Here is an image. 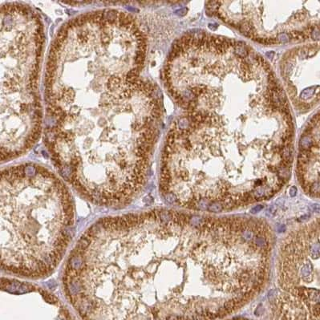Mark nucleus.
I'll return each instance as SVG.
<instances>
[{
  "label": "nucleus",
  "instance_id": "8",
  "mask_svg": "<svg viewBox=\"0 0 320 320\" xmlns=\"http://www.w3.org/2000/svg\"><path fill=\"white\" fill-rule=\"evenodd\" d=\"M224 308L227 310L228 313H231L233 310H234L237 308V306H236V303L234 302V301L231 299V300H229L226 302H225Z\"/></svg>",
  "mask_w": 320,
  "mask_h": 320
},
{
  "label": "nucleus",
  "instance_id": "1",
  "mask_svg": "<svg viewBox=\"0 0 320 320\" xmlns=\"http://www.w3.org/2000/svg\"><path fill=\"white\" fill-rule=\"evenodd\" d=\"M164 77L183 111L162 151L164 190L193 195L206 185L225 195L232 179L245 176L254 191L288 180L295 137L288 97L253 47L190 32L174 43Z\"/></svg>",
  "mask_w": 320,
  "mask_h": 320
},
{
  "label": "nucleus",
  "instance_id": "5",
  "mask_svg": "<svg viewBox=\"0 0 320 320\" xmlns=\"http://www.w3.org/2000/svg\"><path fill=\"white\" fill-rule=\"evenodd\" d=\"M209 11L267 45L320 39V1L209 2Z\"/></svg>",
  "mask_w": 320,
  "mask_h": 320
},
{
  "label": "nucleus",
  "instance_id": "10",
  "mask_svg": "<svg viewBox=\"0 0 320 320\" xmlns=\"http://www.w3.org/2000/svg\"><path fill=\"white\" fill-rule=\"evenodd\" d=\"M276 210H277V208L275 206H274V205H272V206L269 207V208L267 209L266 214L267 217L271 218V217H273L274 215H275V213H276Z\"/></svg>",
  "mask_w": 320,
  "mask_h": 320
},
{
  "label": "nucleus",
  "instance_id": "9",
  "mask_svg": "<svg viewBox=\"0 0 320 320\" xmlns=\"http://www.w3.org/2000/svg\"><path fill=\"white\" fill-rule=\"evenodd\" d=\"M310 272H311V266H310V264H306L302 267V275L305 280H306V278L308 277Z\"/></svg>",
  "mask_w": 320,
  "mask_h": 320
},
{
  "label": "nucleus",
  "instance_id": "7",
  "mask_svg": "<svg viewBox=\"0 0 320 320\" xmlns=\"http://www.w3.org/2000/svg\"><path fill=\"white\" fill-rule=\"evenodd\" d=\"M207 210H208V211L212 213H220L224 210V207H223L221 201H213L212 202L209 204Z\"/></svg>",
  "mask_w": 320,
  "mask_h": 320
},
{
  "label": "nucleus",
  "instance_id": "3",
  "mask_svg": "<svg viewBox=\"0 0 320 320\" xmlns=\"http://www.w3.org/2000/svg\"><path fill=\"white\" fill-rule=\"evenodd\" d=\"M0 200L2 270L25 279L50 276L73 237L69 188L46 168L23 164L2 172Z\"/></svg>",
  "mask_w": 320,
  "mask_h": 320
},
{
  "label": "nucleus",
  "instance_id": "6",
  "mask_svg": "<svg viewBox=\"0 0 320 320\" xmlns=\"http://www.w3.org/2000/svg\"><path fill=\"white\" fill-rule=\"evenodd\" d=\"M280 71L285 93L295 108L307 110L320 100V43L289 50Z\"/></svg>",
  "mask_w": 320,
  "mask_h": 320
},
{
  "label": "nucleus",
  "instance_id": "14",
  "mask_svg": "<svg viewBox=\"0 0 320 320\" xmlns=\"http://www.w3.org/2000/svg\"><path fill=\"white\" fill-rule=\"evenodd\" d=\"M285 230H286V228H285V226H283V225H279V226H278V231H279V233H282V232L284 231Z\"/></svg>",
  "mask_w": 320,
  "mask_h": 320
},
{
  "label": "nucleus",
  "instance_id": "12",
  "mask_svg": "<svg viewBox=\"0 0 320 320\" xmlns=\"http://www.w3.org/2000/svg\"><path fill=\"white\" fill-rule=\"evenodd\" d=\"M313 314L317 317H320V306H315L312 309Z\"/></svg>",
  "mask_w": 320,
  "mask_h": 320
},
{
  "label": "nucleus",
  "instance_id": "11",
  "mask_svg": "<svg viewBox=\"0 0 320 320\" xmlns=\"http://www.w3.org/2000/svg\"><path fill=\"white\" fill-rule=\"evenodd\" d=\"M262 209H263V206L261 205H256V206L253 207V208L251 209L250 212H251L252 214H256V213L260 212Z\"/></svg>",
  "mask_w": 320,
  "mask_h": 320
},
{
  "label": "nucleus",
  "instance_id": "2",
  "mask_svg": "<svg viewBox=\"0 0 320 320\" xmlns=\"http://www.w3.org/2000/svg\"><path fill=\"white\" fill-rule=\"evenodd\" d=\"M185 214L165 210L100 218L65 262L63 292L84 320H165L181 305L177 283Z\"/></svg>",
  "mask_w": 320,
  "mask_h": 320
},
{
  "label": "nucleus",
  "instance_id": "4",
  "mask_svg": "<svg viewBox=\"0 0 320 320\" xmlns=\"http://www.w3.org/2000/svg\"><path fill=\"white\" fill-rule=\"evenodd\" d=\"M1 142L19 146L39 138L40 104L36 94L43 47L41 24L21 5L2 8Z\"/></svg>",
  "mask_w": 320,
  "mask_h": 320
},
{
  "label": "nucleus",
  "instance_id": "13",
  "mask_svg": "<svg viewBox=\"0 0 320 320\" xmlns=\"http://www.w3.org/2000/svg\"><path fill=\"white\" fill-rule=\"evenodd\" d=\"M296 192L297 188L294 186L291 187V188H290V190H289V193H290V195H291V197H295V195H296Z\"/></svg>",
  "mask_w": 320,
  "mask_h": 320
}]
</instances>
